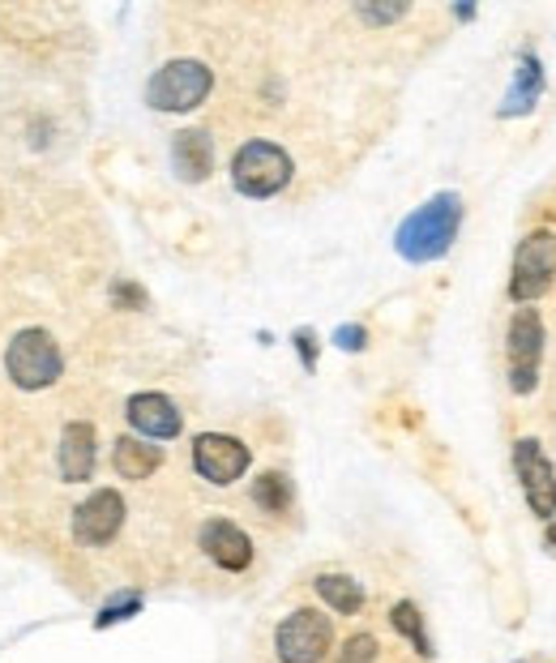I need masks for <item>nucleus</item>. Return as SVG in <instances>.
Returning a JSON list of instances; mask_svg holds the SVG:
<instances>
[{
  "label": "nucleus",
  "mask_w": 556,
  "mask_h": 663,
  "mask_svg": "<svg viewBox=\"0 0 556 663\" xmlns=\"http://www.w3.org/2000/svg\"><path fill=\"white\" fill-rule=\"evenodd\" d=\"M112 300H117V308H133V313H142L146 308V292L138 287V283H112Z\"/></svg>",
  "instance_id": "nucleus-22"
},
{
  "label": "nucleus",
  "mask_w": 556,
  "mask_h": 663,
  "mask_svg": "<svg viewBox=\"0 0 556 663\" xmlns=\"http://www.w3.org/2000/svg\"><path fill=\"white\" fill-rule=\"evenodd\" d=\"M214 91V73L202 61H168L146 82V103L154 112H193Z\"/></svg>",
  "instance_id": "nucleus-4"
},
{
  "label": "nucleus",
  "mask_w": 556,
  "mask_h": 663,
  "mask_svg": "<svg viewBox=\"0 0 556 663\" xmlns=\"http://www.w3.org/2000/svg\"><path fill=\"white\" fill-rule=\"evenodd\" d=\"M198 548L228 573H244L253 565V540L235 527L232 518H205L198 531Z\"/></svg>",
  "instance_id": "nucleus-11"
},
{
  "label": "nucleus",
  "mask_w": 556,
  "mask_h": 663,
  "mask_svg": "<svg viewBox=\"0 0 556 663\" xmlns=\"http://www.w3.org/2000/svg\"><path fill=\"white\" fill-rule=\"evenodd\" d=\"M334 646V621L322 608H295L274 630V660L279 663H322Z\"/></svg>",
  "instance_id": "nucleus-5"
},
{
  "label": "nucleus",
  "mask_w": 556,
  "mask_h": 663,
  "mask_svg": "<svg viewBox=\"0 0 556 663\" xmlns=\"http://www.w3.org/2000/svg\"><path fill=\"white\" fill-rule=\"evenodd\" d=\"M313 591L334 616H360V608H364V586L352 573H317Z\"/></svg>",
  "instance_id": "nucleus-17"
},
{
  "label": "nucleus",
  "mask_w": 556,
  "mask_h": 663,
  "mask_svg": "<svg viewBox=\"0 0 556 663\" xmlns=\"http://www.w3.org/2000/svg\"><path fill=\"white\" fill-rule=\"evenodd\" d=\"M514 476L527 492V506L535 518H556V471L553 458L544 453V446L535 437H523L514 446Z\"/></svg>",
  "instance_id": "nucleus-9"
},
{
  "label": "nucleus",
  "mask_w": 556,
  "mask_h": 663,
  "mask_svg": "<svg viewBox=\"0 0 556 663\" xmlns=\"http://www.w3.org/2000/svg\"><path fill=\"white\" fill-rule=\"evenodd\" d=\"M355 13H360L364 22H377L381 27V22H398V18L407 13V4H360Z\"/></svg>",
  "instance_id": "nucleus-23"
},
{
  "label": "nucleus",
  "mask_w": 556,
  "mask_h": 663,
  "mask_svg": "<svg viewBox=\"0 0 556 663\" xmlns=\"http://www.w3.org/2000/svg\"><path fill=\"white\" fill-rule=\"evenodd\" d=\"M124 416L142 432V441H172V437H180V428H184L180 407L159 390L133 394V398L124 402Z\"/></svg>",
  "instance_id": "nucleus-12"
},
{
  "label": "nucleus",
  "mask_w": 556,
  "mask_h": 663,
  "mask_svg": "<svg viewBox=\"0 0 556 663\" xmlns=\"http://www.w3.org/2000/svg\"><path fill=\"white\" fill-rule=\"evenodd\" d=\"M548 543L556 548V518H553V527H548Z\"/></svg>",
  "instance_id": "nucleus-26"
},
{
  "label": "nucleus",
  "mask_w": 556,
  "mask_h": 663,
  "mask_svg": "<svg viewBox=\"0 0 556 663\" xmlns=\"http://www.w3.org/2000/svg\"><path fill=\"white\" fill-rule=\"evenodd\" d=\"M556 278V236L553 232H530L514 248V274H509V300L530 304L548 296Z\"/></svg>",
  "instance_id": "nucleus-7"
},
{
  "label": "nucleus",
  "mask_w": 556,
  "mask_h": 663,
  "mask_svg": "<svg viewBox=\"0 0 556 663\" xmlns=\"http://www.w3.org/2000/svg\"><path fill=\"white\" fill-rule=\"evenodd\" d=\"M505 360H509V390L535 394V386H539V360H544V317H539V308L523 304L509 317Z\"/></svg>",
  "instance_id": "nucleus-6"
},
{
  "label": "nucleus",
  "mask_w": 556,
  "mask_h": 663,
  "mask_svg": "<svg viewBox=\"0 0 556 663\" xmlns=\"http://www.w3.org/2000/svg\"><path fill=\"white\" fill-rule=\"evenodd\" d=\"M390 625L398 638H407L411 651L419 655V660H433V638H428V625H424V612L415 608L411 600H398L390 608Z\"/></svg>",
  "instance_id": "nucleus-18"
},
{
  "label": "nucleus",
  "mask_w": 556,
  "mask_h": 663,
  "mask_svg": "<svg viewBox=\"0 0 556 663\" xmlns=\"http://www.w3.org/2000/svg\"><path fill=\"white\" fill-rule=\"evenodd\" d=\"M458 227H463V197L458 193H437L415 214L403 218V227L394 232V248L411 266H428V262L449 253V244L458 241Z\"/></svg>",
  "instance_id": "nucleus-1"
},
{
  "label": "nucleus",
  "mask_w": 556,
  "mask_h": 663,
  "mask_svg": "<svg viewBox=\"0 0 556 663\" xmlns=\"http://www.w3.org/2000/svg\"><path fill=\"white\" fill-rule=\"evenodd\" d=\"M381 660V646L373 633H352L347 642H343V651H338V660L334 663H377Z\"/></svg>",
  "instance_id": "nucleus-21"
},
{
  "label": "nucleus",
  "mask_w": 556,
  "mask_h": 663,
  "mask_svg": "<svg viewBox=\"0 0 556 663\" xmlns=\"http://www.w3.org/2000/svg\"><path fill=\"white\" fill-rule=\"evenodd\" d=\"M94 462H99V437H94V424L90 420H69L60 432V450L57 467L64 483H87L94 476Z\"/></svg>",
  "instance_id": "nucleus-13"
},
{
  "label": "nucleus",
  "mask_w": 556,
  "mask_h": 663,
  "mask_svg": "<svg viewBox=\"0 0 556 663\" xmlns=\"http://www.w3.org/2000/svg\"><path fill=\"white\" fill-rule=\"evenodd\" d=\"M334 343H338L343 351H364V347H368V330H364V326H338V330H334Z\"/></svg>",
  "instance_id": "nucleus-24"
},
{
  "label": "nucleus",
  "mask_w": 556,
  "mask_h": 663,
  "mask_svg": "<svg viewBox=\"0 0 556 663\" xmlns=\"http://www.w3.org/2000/svg\"><path fill=\"white\" fill-rule=\"evenodd\" d=\"M163 467V450L159 446H150L142 437H117V446H112V471H117L120 480H150L154 471Z\"/></svg>",
  "instance_id": "nucleus-15"
},
{
  "label": "nucleus",
  "mask_w": 556,
  "mask_h": 663,
  "mask_svg": "<svg viewBox=\"0 0 556 663\" xmlns=\"http://www.w3.org/2000/svg\"><path fill=\"white\" fill-rule=\"evenodd\" d=\"M295 351H300L304 368L313 373V368H317V334H313V330H295Z\"/></svg>",
  "instance_id": "nucleus-25"
},
{
  "label": "nucleus",
  "mask_w": 556,
  "mask_h": 663,
  "mask_svg": "<svg viewBox=\"0 0 556 663\" xmlns=\"http://www.w3.org/2000/svg\"><path fill=\"white\" fill-rule=\"evenodd\" d=\"M4 373L18 390H48L57 386L60 373H64V356H60V343L43 326H27L9 338L4 347Z\"/></svg>",
  "instance_id": "nucleus-2"
},
{
  "label": "nucleus",
  "mask_w": 556,
  "mask_h": 663,
  "mask_svg": "<svg viewBox=\"0 0 556 663\" xmlns=\"http://www.w3.org/2000/svg\"><path fill=\"white\" fill-rule=\"evenodd\" d=\"M539 94H544V64L535 52H523L518 57V73H514V91L505 94V103H501V116H527L530 108L539 103Z\"/></svg>",
  "instance_id": "nucleus-16"
},
{
  "label": "nucleus",
  "mask_w": 556,
  "mask_h": 663,
  "mask_svg": "<svg viewBox=\"0 0 556 663\" xmlns=\"http://www.w3.org/2000/svg\"><path fill=\"white\" fill-rule=\"evenodd\" d=\"M292 501H295V488L283 471H265V476L253 480V506L262 513H270V518H283V513L292 510Z\"/></svg>",
  "instance_id": "nucleus-19"
},
{
  "label": "nucleus",
  "mask_w": 556,
  "mask_h": 663,
  "mask_svg": "<svg viewBox=\"0 0 556 663\" xmlns=\"http://www.w3.org/2000/svg\"><path fill=\"white\" fill-rule=\"evenodd\" d=\"M172 167H176L180 181L202 184L214 172V142L202 129H180L172 137Z\"/></svg>",
  "instance_id": "nucleus-14"
},
{
  "label": "nucleus",
  "mask_w": 556,
  "mask_h": 663,
  "mask_svg": "<svg viewBox=\"0 0 556 663\" xmlns=\"http://www.w3.org/2000/svg\"><path fill=\"white\" fill-rule=\"evenodd\" d=\"M253 462V450L240 441V437H228V432H202L193 441V471L202 476L205 483L214 488H228L235 483Z\"/></svg>",
  "instance_id": "nucleus-8"
},
{
  "label": "nucleus",
  "mask_w": 556,
  "mask_h": 663,
  "mask_svg": "<svg viewBox=\"0 0 556 663\" xmlns=\"http://www.w3.org/2000/svg\"><path fill=\"white\" fill-rule=\"evenodd\" d=\"M138 612H142V595H138V591H124V595H117L112 603L99 608L94 630H112V625H120V621H133Z\"/></svg>",
  "instance_id": "nucleus-20"
},
{
  "label": "nucleus",
  "mask_w": 556,
  "mask_h": 663,
  "mask_svg": "<svg viewBox=\"0 0 556 663\" xmlns=\"http://www.w3.org/2000/svg\"><path fill=\"white\" fill-rule=\"evenodd\" d=\"M292 154L283 151L279 142H265V137H253V142H244L240 151L232 154V184L235 193H244V197H274V193H283L287 184H292Z\"/></svg>",
  "instance_id": "nucleus-3"
},
{
  "label": "nucleus",
  "mask_w": 556,
  "mask_h": 663,
  "mask_svg": "<svg viewBox=\"0 0 556 663\" xmlns=\"http://www.w3.org/2000/svg\"><path fill=\"white\" fill-rule=\"evenodd\" d=\"M124 527V497L117 488H94L73 510V540L87 548H108Z\"/></svg>",
  "instance_id": "nucleus-10"
}]
</instances>
